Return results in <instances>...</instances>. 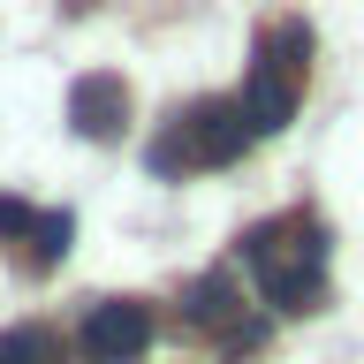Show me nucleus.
Listing matches in <instances>:
<instances>
[{
    "mask_svg": "<svg viewBox=\"0 0 364 364\" xmlns=\"http://www.w3.org/2000/svg\"><path fill=\"white\" fill-rule=\"evenodd\" d=\"M243 266L258 281L273 311H318V296H326V235L318 220H266L243 235Z\"/></svg>",
    "mask_w": 364,
    "mask_h": 364,
    "instance_id": "nucleus-1",
    "label": "nucleus"
},
{
    "mask_svg": "<svg viewBox=\"0 0 364 364\" xmlns=\"http://www.w3.org/2000/svg\"><path fill=\"white\" fill-rule=\"evenodd\" d=\"M76 349H84V364H136L144 349H152V304H136V296H107V304H91Z\"/></svg>",
    "mask_w": 364,
    "mask_h": 364,
    "instance_id": "nucleus-2",
    "label": "nucleus"
},
{
    "mask_svg": "<svg viewBox=\"0 0 364 364\" xmlns=\"http://www.w3.org/2000/svg\"><path fill=\"white\" fill-rule=\"evenodd\" d=\"M175 129H182V144H190V167H235L243 144L258 136L243 99H198L190 114H175Z\"/></svg>",
    "mask_w": 364,
    "mask_h": 364,
    "instance_id": "nucleus-3",
    "label": "nucleus"
},
{
    "mask_svg": "<svg viewBox=\"0 0 364 364\" xmlns=\"http://www.w3.org/2000/svg\"><path fill=\"white\" fill-rule=\"evenodd\" d=\"M68 122H76V136H91V144L122 136V122H129V84H122L114 68L76 76V84H68Z\"/></svg>",
    "mask_w": 364,
    "mask_h": 364,
    "instance_id": "nucleus-4",
    "label": "nucleus"
},
{
    "mask_svg": "<svg viewBox=\"0 0 364 364\" xmlns=\"http://www.w3.org/2000/svg\"><path fill=\"white\" fill-rule=\"evenodd\" d=\"M243 114H250V129H258V136L289 129V114H296V76H281V68H250Z\"/></svg>",
    "mask_w": 364,
    "mask_h": 364,
    "instance_id": "nucleus-5",
    "label": "nucleus"
},
{
    "mask_svg": "<svg viewBox=\"0 0 364 364\" xmlns=\"http://www.w3.org/2000/svg\"><path fill=\"white\" fill-rule=\"evenodd\" d=\"M304 61H311V23L304 16H281L258 31V68H281V76L304 84Z\"/></svg>",
    "mask_w": 364,
    "mask_h": 364,
    "instance_id": "nucleus-6",
    "label": "nucleus"
},
{
    "mask_svg": "<svg viewBox=\"0 0 364 364\" xmlns=\"http://www.w3.org/2000/svg\"><path fill=\"white\" fill-rule=\"evenodd\" d=\"M182 318H190V326H228V318H235V281H228V273H198L190 296H182Z\"/></svg>",
    "mask_w": 364,
    "mask_h": 364,
    "instance_id": "nucleus-7",
    "label": "nucleus"
},
{
    "mask_svg": "<svg viewBox=\"0 0 364 364\" xmlns=\"http://www.w3.org/2000/svg\"><path fill=\"white\" fill-rule=\"evenodd\" d=\"M0 364H68V341L31 318V326H8L0 334Z\"/></svg>",
    "mask_w": 364,
    "mask_h": 364,
    "instance_id": "nucleus-8",
    "label": "nucleus"
},
{
    "mask_svg": "<svg viewBox=\"0 0 364 364\" xmlns=\"http://www.w3.org/2000/svg\"><path fill=\"white\" fill-rule=\"evenodd\" d=\"M68 243H76V213H38V228H31V266H61Z\"/></svg>",
    "mask_w": 364,
    "mask_h": 364,
    "instance_id": "nucleus-9",
    "label": "nucleus"
},
{
    "mask_svg": "<svg viewBox=\"0 0 364 364\" xmlns=\"http://www.w3.org/2000/svg\"><path fill=\"white\" fill-rule=\"evenodd\" d=\"M31 228H38V213L23 198H0V243H31Z\"/></svg>",
    "mask_w": 364,
    "mask_h": 364,
    "instance_id": "nucleus-10",
    "label": "nucleus"
}]
</instances>
